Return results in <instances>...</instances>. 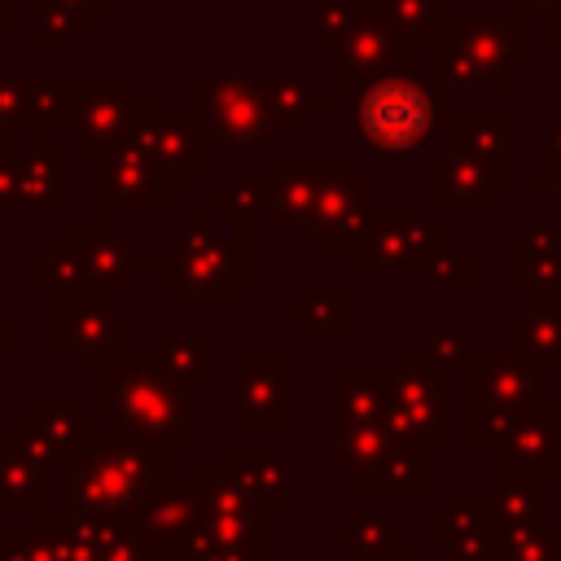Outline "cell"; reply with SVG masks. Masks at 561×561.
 Returning a JSON list of instances; mask_svg holds the SVG:
<instances>
[{
    "mask_svg": "<svg viewBox=\"0 0 561 561\" xmlns=\"http://www.w3.org/2000/svg\"><path fill=\"white\" fill-rule=\"evenodd\" d=\"M486 197H491V167L486 162H478L460 149H447L434 158V202L438 206H478Z\"/></svg>",
    "mask_w": 561,
    "mask_h": 561,
    "instance_id": "obj_6",
    "label": "cell"
},
{
    "mask_svg": "<svg viewBox=\"0 0 561 561\" xmlns=\"http://www.w3.org/2000/svg\"><path fill=\"white\" fill-rule=\"evenodd\" d=\"M412 44L390 31L373 9L351 26V35L333 48V88L337 92H351V88H368L373 79H386V75H399L408 70L412 61Z\"/></svg>",
    "mask_w": 561,
    "mask_h": 561,
    "instance_id": "obj_4",
    "label": "cell"
},
{
    "mask_svg": "<svg viewBox=\"0 0 561 561\" xmlns=\"http://www.w3.org/2000/svg\"><path fill=\"white\" fill-rule=\"evenodd\" d=\"M548 44H552V48H561V4L548 13Z\"/></svg>",
    "mask_w": 561,
    "mask_h": 561,
    "instance_id": "obj_11",
    "label": "cell"
},
{
    "mask_svg": "<svg viewBox=\"0 0 561 561\" xmlns=\"http://www.w3.org/2000/svg\"><path fill=\"white\" fill-rule=\"evenodd\" d=\"M254 83L263 92V105L276 131H307L311 118L329 105V96H320L298 70H259Z\"/></svg>",
    "mask_w": 561,
    "mask_h": 561,
    "instance_id": "obj_5",
    "label": "cell"
},
{
    "mask_svg": "<svg viewBox=\"0 0 561 561\" xmlns=\"http://www.w3.org/2000/svg\"><path fill=\"white\" fill-rule=\"evenodd\" d=\"M193 105L202 114V127L215 131L232 149H267L272 118L263 105V92L254 75H193Z\"/></svg>",
    "mask_w": 561,
    "mask_h": 561,
    "instance_id": "obj_3",
    "label": "cell"
},
{
    "mask_svg": "<svg viewBox=\"0 0 561 561\" xmlns=\"http://www.w3.org/2000/svg\"><path fill=\"white\" fill-rule=\"evenodd\" d=\"M557 4H561V0H513L508 9L522 13V18H539V13H552Z\"/></svg>",
    "mask_w": 561,
    "mask_h": 561,
    "instance_id": "obj_10",
    "label": "cell"
},
{
    "mask_svg": "<svg viewBox=\"0 0 561 561\" xmlns=\"http://www.w3.org/2000/svg\"><path fill=\"white\" fill-rule=\"evenodd\" d=\"M451 149H460V153L504 171L508 114H456L451 118Z\"/></svg>",
    "mask_w": 561,
    "mask_h": 561,
    "instance_id": "obj_8",
    "label": "cell"
},
{
    "mask_svg": "<svg viewBox=\"0 0 561 561\" xmlns=\"http://www.w3.org/2000/svg\"><path fill=\"white\" fill-rule=\"evenodd\" d=\"M368 9H373L390 31H399L416 53H425V48L443 35L447 18L456 13L451 0H368Z\"/></svg>",
    "mask_w": 561,
    "mask_h": 561,
    "instance_id": "obj_7",
    "label": "cell"
},
{
    "mask_svg": "<svg viewBox=\"0 0 561 561\" xmlns=\"http://www.w3.org/2000/svg\"><path fill=\"white\" fill-rule=\"evenodd\" d=\"M552 145H557V162H561V114L552 118Z\"/></svg>",
    "mask_w": 561,
    "mask_h": 561,
    "instance_id": "obj_12",
    "label": "cell"
},
{
    "mask_svg": "<svg viewBox=\"0 0 561 561\" xmlns=\"http://www.w3.org/2000/svg\"><path fill=\"white\" fill-rule=\"evenodd\" d=\"M364 13L368 0H311V48L333 53Z\"/></svg>",
    "mask_w": 561,
    "mask_h": 561,
    "instance_id": "obj_9",
    "label": "cell"
},
{
    "mask_svg": "<svg viewBox=\"0 0 561 561\" xmlns=\"http://www.w3.org/2000/svg\"><path fill=\"white\" fill-rule=\"evenodd\" d=\"M443 114H447V88L434 70H421V75L399 70V75L373 79L368 88H359L351 105L359 140L373 149H390V153L425 145L438 131Z\"/></svg>",
    "mask_w": 561,
    "mask_h": 561,
    "instance_id": "obj_2",
    "label": "cell"
},
{
    "mask_svg": "<svg viewBox=\"0 0 561 561\" xmlns=\"http://www.w3.org/2000/svg\"><path fill=\"white\" fill-rule=\"evenodd\" d=\"M535 35L530 18L504 9V13H451L443 35L425 48L430 70L443 79L447 92H508V83L530 70L535 61Z\"/></svg>",
    "mask_w": 561,
    "mask_h": 561,
    "instance_id": "obj_1",
    "label": "cell"
}]
</instances>
